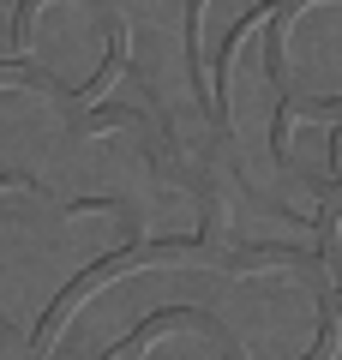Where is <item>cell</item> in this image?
Returning a JSON list of instances; mask_svg holds the SVG:
<instances>
[{"mask_svg": "<svg viewBox=\"0 0 342 360\" xmlns=\"http://www.w3.org/2000/svg\"><path fill=\"white\" fill-rule=\"evenodd\" d=\"M0 186H37L30 174H18V168H0Z\"/></svg>", "mask_w": 342, "mask_h": 360, "instance_id": "obj_1", "label": "cell"}]
</instances>
